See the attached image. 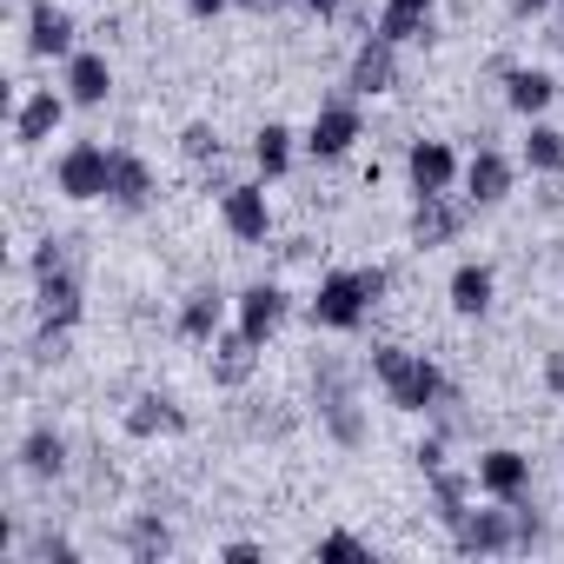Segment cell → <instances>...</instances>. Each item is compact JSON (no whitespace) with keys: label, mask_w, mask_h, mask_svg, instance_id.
I'll return each mask as SVG.
<instances>
[{"label":"cell","mask_w":564,"mask_h":564,"mask_svg":"<svg viewBox=\"0 0 564 564\" xmlns=\"http://www.w3.org/2000/svg\"><path fill=\"white\" fill-rule=\"evenodd\" d=\"M372 379L386 386V399L399 412H438V399L452 392L445 372L425 352H405V346H372Z\"/></svg>","instance_id":"6da1fadb"},{"label":"cell","mask_w":564,"mask_h":564,"mask_svg":"<svg viewBox=\"0 0 564 564\" xmlns=\"http://www.w3.org/2000/svg\"><path fill=\"white\" fill-rule=\"evenodd\" d=\"M306 313H313L319 333H359L366 313H372V293H366V279H359V272H326Z\"/></svg>","instance_id":"7a4b0ae2"},{"label":"cell","mask_w":564,"mask_h":564,"mask_svg":"<svg viewBox=\"0 0 564 564\" xmlns=\"http://www.w3.org/2000/svg\"><path fill=\"white\" fill-rule=\"evenodd\" d=\"M359 133H366L359 94H339V100H326V107L313 113V127H306V153H313V160H346V153L359 147Z\"/></svg>","instance_id":"3957f363"},{"label":"cell","mask_w":564,"mask_h":564,"mask_svg":"<svg viewBox=\"0 0 564 564\" xmlns=\"http://www.w3.org/2000/svg\"><path fill=\"white\" fill-rule=\"evenodd\" d=\"M452 544L465 557H498V551H518V511L505 498H491V511H465L452 524Z\"/></svg>","instance_id":"277c9868"},{"label":"cell","mask_w":564,"mask_h":564,"mask_svg":"<svg viewBox=\"0 0 564 564\" xmlns=\"http://www.w3.org/2000/svg\"><path fill=\"white\" fill-rule=\"evenodd\" d=\"M54 180H61V193H67L74 206H87V199H107V180H113V153H107V147H94V140H74V147L61 153Z\"/></svg>","instance_id":"5b68a950"},{"label":"cell","mask_w":564,"mask_h":564,"mask_svg":"<svg viewBox=\"0 0 564 564\" xmlns=\"http://www.w3.org/2000/svg\"><path fill=\"white\" fill-rule=\"evenodd\" d=\"M392 87H399V47H392L386 34H366L359 54H352V67H346V94L379 100V94H392Z\"/></svg>","instance_id":"8992f818"},{"label":"cell","mask_w":564,"mask_h":564,"mask_svg":"<svg viewBox=\"0 0 564 564\" xmlns=\"http://www.w3.org/2000/svg\"><path fill=\"white\" fill-rule=\"evenodd\" d=\"M232 313H239V333H246L252 346H265L279 326H286L293 300H286V286H272V279H259V286H246V293L232 300Z\"/></svg>","instance_id":"52a82bcc"},{"label":"cell","mask_w":564,"mask_h":564,"mask_svg":"<svg viewBox=\"0 0 564 564\" xmlns=\"http://www.w3.org/2000/svg\"><path fill=\"white\" fill-rule=\"evenodd\" d=\"M219 219H226V232L239 239V246H265V232H272V206H265V186H226L219 193Z\"/></svg>","instance_id":"ba28073f"},{"label":"cell","mask_w":564,"mask_h":564,"mask_svg":"<svg viewBox=\"0 0 564 564\" xmlns=\"http://www.w3.org/2000/svg\"><path fill=\"white\" fill-rule=\"evenodd\" d=\"M34 306H41V326H54V333H74V326H80V313H87V293H80L74 265H61V272L34 279Z\"/></svg>","instance_id":"9c48e42d"},{"label":"cell","mask_w":564,"mask_h":564,"mask_svg":"<svg viewBox=\"0 0 564 564\" xmlns=\"http://www.w3.org/2000/svg\"><path fill=\"white\" fill-rule=\"evenodd\" d=\"M405 232H412V246H419V252L452 246V239L465 232V206H452V193H419V206H412Z\"/></svg>","instance_id":"30bf717a"},{"label":"cell","mask_w":564,"mask_h":564,"mask_svg":"<svg viewBox=\"0 0 564 564\" xmlns=\"http://www.w3.org/2000/svg\"><path fill=\"white\" fill-rule=\"evenodd\" d=\"M471 471H478V491H485V498H505V505H511V498L531 491V458H524L518 445H491V452H478Z\"/></svg>","instance_id":"8fae6325"},{"label":"cell","mask_w":564,"mask_h":564,"mask_svg":"<svg viewBox=\"0 0 564 564\" xmlns=\"http://www.w3.org/2000/svg\"><path fill=\"white\" fill-rule=\"evenodd\" d=\"M67 94H54V87H34L21 107H14V147H47L54 133H61V120H67Z\"/></svg>","instance_id":"7c38bea8"},{"label":"cell","mask_w":564,"mask_h":564,"mask_svg":"<svg viewBox=\"0 0 564 564\" xmlns=\"http://www.w3.org/2000/svg\"><path fill=\"white\" fill-rule=\"evenodd\" d=\"M173 333H180L186 346H213V339L226 333V293H219V286H193V293L180 300Z\"/></svg>","instance_id":"4fadbf2b"},{"label":"cell","mask_w":564,"mask_h":564,"mask_svg":"<svg viewBox=\"0 0 564 564\" xmlns=\"http://www.w3.org/2000/svg\"><path fill=\"white\" fill-rule=\"evenodd\" d=\"M405 180H412V193H452L458 153H452L445 140H412V147H405Z\"/></svg>","instance_id":"5bb4252c"},{"label":"cell","mask_w":564,"mask_h":564,"mask_svg":"<svg viewBox=\"0 0 564 564\" xmlns=\"http://www.w3.org/2000/svg\"><path fill=\"white\" fill-rule=\"evenodd\" d=\"M107 206L120 213H147L153 206V166L133 147H113V180H107Z\"/></svg>","instance_id":"9a60e30c"},{"label":"cell","mask_w":564,"mask_h":564,"mask_svg":"<svg viewBox=\"0 0 564 564\" xmlns=\"http://www.w3.org/2000/svg\"><path fill=\"white\" fill-rule=\"evenodd\" d=\"M28 54L34 61H67L74 54V14L67 8H54V0H34V8H28Z\"/></svg>","instance_id":"2e32d148"},{"label":"cell","mask_w":564,"mask_h":564,"mask_svg":"<svg viewBox=\"0 0 564 564\" xmlns=\"http://www.w3.org/2000/svg\"><path fill=\"white\" fill-rule=\"evenodd\" d=\"M491 293H498V272H491L485 259H465V265L445 279V300H452L458 319H485V313H491Z\"/></svg>","instance_id":"e0dca14e"},{"label":"cell","mask_w":564,"mask_h":564,"mask_svg":"<svg viewBox=\"0 0 564 564\" xmlns=\"http://www.w3.org/2000/svg\"><path fill=\"white\" fill-rule=\"evenodd\" d=\"M120 425H127V438H180V432H186V412H180V399H166V392H140Z\"/></svg>","instance_id":"ac0fdd59"},{"label":"cell","mask_w":564,"mask_h":564,"mask_svg":"<svg viewBox=\"0 0 564 564\" xmlns=\"http://www.w3.org/2000/svg\"><path fill=\"white\" fill-rule=\"evenodd\" d=\"M511 180H518V166H511L498 147H478L471 166H465V193H471V206H498V199H511Z\"/></svg>","instance_id":"d6986e66"},{"label":"cell","mask_w":564,"mask_h":564,"mask_svg":"<svg viewBox=\"0 0 564 564\" xmlns=\"http://www.w3.org/2000/svg\"><path fill=\"white\" fill-rule=\"evenodd\" d=\"M206 372H213V386H226V392H239L252 372H259V346L232 326V333H219L213 339V359H206Z\"/></svg>","instance_id":"ffe728a7"},{"label":"cell","mask_w":564,"mask_h":564,"mask_svg":"<svg viewBox=\"0 0 564 564\" xmlns=\"http://www.w3.org/2000/svg\"><path fill=\"white\" fill-rule=\"evenodd\" d=\"M107 94H113V67H107V54H67V100L74 107H107Z\"/></svg>","instance_id":"44dd1931"},{"label":"cell","mask_w":564,"mask_h":564,"mask_svg":"<svg viewBox=\"0 0 564 564\" xmlns=\"http://www.w3.org/2000/svg\"><path fill=\"white\" fill-rule=\"evenodd\" d=\"M551 100H557V80H551L544 67H511V74H505V107H511V113L538 120Z\"/></svg>","instance_id":"7402d4cb"},{"label":"cell","mask_w":564,"mask_h":564,"mask_svg":"<svg viewBox=\"0 0 564 564\" xmlns=\"http://www.w3.org/2000/svg\"><path fill=\"white\" fill-rule=\"evenodd\" d=\"M21 471H28V478H61V471H67V438H61L54 425H34V432L21 438Z\"/></svg>","instance_id":"603a6c76"},{"label":"cell","mask_w":564,"mask_h":564,"mask_svg":"<svg viewBox=\"0 0 564 564\" xmlns=\"http://www.w3.org/2000/svg\"><path fill=\"white\" fill-rule=\"evenodd\" d=\"M293 140H300L293 127H279V120H265V127L252 133V166H259L265 180H286V173H293Z\"/></svg>","instance_id":"cb8c5ba5"},{"label":"cell","mask_w":564,"mask_h":564,"mask_svg":"<svg viewBox=\"0 0 564 564\" xmlns=\"http://www.w3.org/2000/svg\"><path fill=\"white\" fill-rule=\"evenodd\" d=\"M432 8H438V0H386L379 34H386L392 47H405V41H419V34L432 28Z\"/></svg>","instance_id":"d4e9b609"},{"label":"cell","mask_w":564,"mask_h":564,"mask_svg":"<svg viewBox=\"0 0 564 564\" xmlns=\"http://www.w3.org/2000/svg\"><path fill=\"white\" fill-rule=\"evenodd\" d=\"M471 491H478V471H432V498H438V518H445V531L471 511Z\"/></svg>","instance_id":"484cf974"},{"label":"cell","mask_w":564,"mask_h":564,"mask_svg":"<svg viewBox=\"0 0 564 564\" xmlns=\"http://www.w3.org/2000/svg\"><path fill=\"white\" fill-rule=\"evenodd\" d=\"M524 166H531V173H564V133L544 127V120H531V133H524Z\"/></svg>","instance_id":"4316f807"},{"label":"cell","mask_w":564,"mask_h":564,"mask_svg":"<svg viewBox=\"0 0 564 564\" xmlns=\"http://www.w3.org/2000/svg\"><path fill=\"white\" fill-rule=\"evenodd\" d=\"M127 551H133V557H166V551H173V531H166L153 511H140V518L127 524Z\"/></svg>","instance_id":"83f0119b"},{"label":"cell","mask_w":564,"mask_h":564,"mask_svg":"<svg viewBox=\"0 0 564 564\" xmlns=\"http://www.w3.org/2000/svg\"><path fill=\"white\" fill-rule=\"evenodd\" d=\"M180 153H186L193 166L219 160V127H213V120H186V127H180Z\"/></svg>","instance_id":"f1b7e54d"},{"label":"cell","mask_w":564,"mask_h":564,"mask_svg":"<svg viewBox=\"0 0 564 564\" xmlns=\"http://www.w3.org/2000/svg\"><path fill=\"white\" fill-rule=\"evenodd\" d=\"M319 557H333V564H372V544L352 538V531H326L319 538Z\"/></svg>","instance_id":"f546056e"},{"label":"cell","mask_w":564,"mask_h":564,"mask_svg":"<svg viewBox=\"0 0 564 564\" xmlns=\"http://www.w3.org/2000/svg\"><path fill=\"white\" fill-rule=\"evenodd\" d=\"M67 259H74V239H54V232H47V239L34 246V259H28V272H34V279H47V272H61Z\"/></svg>","instance_id":"4dcf8cb0"},{"label":"cell","mask_w":564,"mask_h":564,"mask_svg":"<svg viewBox=\"0 0 564 564\" xmlns=\"http://www.w3.org/2000/svg\"><path fill=\"white\" fill-rule=\"evenodd\" d=\"M34 564H80V544H74V538L41 531V538H34Z\"/></svg>","instance_id":"1f68e13d"},{"label":"cell","mask_w":564,"mask_h":564,"mask_svg":"<svg viewBox=\"0 0 564 564\" xmlns=\"http://www.w3.org/2000/svg\"><path fill=\"white\" fill-rule=\"evenodd\" d=\"M412 458H419V471H425V478H432V471H438V465H445V432H432V438H425V445H419V452H412Z\"/></svg>","instance_id":"d6a6232c"},{"label":"cell","mask_w":564,"mask_h":564,"mask_svg":"<svg viewBox=\"0 0 564 564\" xmlns=\"http://www.w3.org/2000/svg\"><path fill=\"white\" fill-rule=\"evenodd\" d=\"M359 279H366L372 306H386V293H392V272H386V265H359Z\"/></svg>","instance_id":"836d02e7"},{"label":"cell","mask_w":564,"mask_h":564,"mask_svg":"<svg viewBox=\"0 0 564 564\" xmlns=\"http://www.w3.org/2000/svg\"><path fill=\"white\" fill-rule=\"evenodd\" d=\"M544 392H551V399H564V346H557V352H544Z\"/></svg>","instance_id":"e575fe53"},{"label":"cell","mask_w":564,"mask_h":564,"mask_svg":"<svg viewBox=\"0 0 564 564\" xmlns=\"http://www.w3.org/2000/svg\"><path fill=\"white\" fill-rule=\"evenodd\" d=\"M219 557H226V564H259V557H265V544H252V538H239V544H226Z\"/></svg>","instance_id":"d590c367"},{"label":"cell","mask_w":564,"mask_h":564,"mask_svg":"<svg viewBox=\"0 0 564 564\" xmlns=\"http://www.w3.org/2000/svg\"><path fill=\"white\" fill-rule=\"evenodd\" d=\"M226 8H232V0H186V14H193V21H219Z\"/></svg>","instance_id":"8d00e7d4"},{"label":"cell","mask_w":564,"mask_h":564,"mask_svg":"<svg viewBox=\"0 0 564 564\" xmlns=\"http://www.w3.org/2000/svg\"><path fill=\"white\" fill-rule=\"evenodd\" d=\"M544 8H557V0H511V14H518V21H538Z\"/></svg>","instance_id":"74e56055"},{"label":"cell","mask_w":564,"mask_h":564,"mask_svg":"<svg viewBox=\"0 0 564 564\" xmlns=\"http://www.w3.org/2000/svg\"><path fill=\"white\" fill-rule=\"evenodd\" d=\"M306 14H319V21H333V14H346V0H300Z\"/></svg>","instance_id":"f35d334b"},{"label":"cell","mask_w":564,"mask_h":564,"mask_svg":"<svg viewBox=\"0 0 564 564\" xmlns=\"http://www.w3.org/2000/svg\"><path fill=\"white\" fill-rule=\"evenodd\" d=\"M232 8H246V14H272V0H232Z\"/></svg>","instance_id":"ab89813d"},{"label":"cell","mask_w":564,"mask_h":564,"mask_svg":"<svg viewBox=\"0 0 564 564\" xmlns=\"http://www.w3.org/2000/svg\"><path fill=\"white\" fill-rule=\"evenodd\" d=\"M557 8H564V0H557Z\"/></svg>","instance_id":"60d3db41"}]
</instances>
